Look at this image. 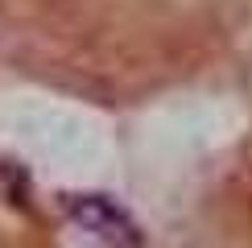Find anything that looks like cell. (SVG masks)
<instances>
[{
  "label": "cell",
  "instance_id": "1",
  "mask_svg": "<svg viewBox=\"0 0 252 248\" xmlns=\"http://www.w3.org/2000/svg\"><path fill=\"white\" fill-rule=\"evenodd\" d=\"M66 215L75 219L83 232L99 236L112 248H141V227L132 223V215L120 203H112L108 194H70Z\"/></svg>",
  "mask_w": 252,
  "mask_h": 248
}]
</instances>
